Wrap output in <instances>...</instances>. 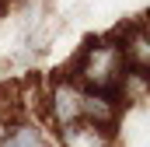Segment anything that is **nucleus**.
<instances>
[{
    "instance_id": "1",
    "label": "nucleus",
    "mask_w": 150,
    "mask_h": 147,
    "mask_svg": "<svg viewBox=\"0 0 150 147\" xmlns=\"http://www.w3.org/2000/svg\"><path fill=\"white\" fill-rule=\"evenodd\" d=\"M59 130V147H115V126H101L91 119H77Z\"/></svg>"
},
{
    "instance_id": "3",
    "label": "nucleus",
    "mask_w": 150,
    "mask_h": 147,
    "mask_svg": "<svg viewBox=\"0 0 150 147\" xmlns=\"http://www.w3.org/2000/svg\"><path fill=\"white\" fill-rule=\"evenodd\" d=\"M4 4H7V0H4Z\"/></svg>"
},
{
    "instance_id": "2",
    "label": "nucleus",
    "mask_w": 150,
    "mask_h": 147,
    "mask_svg": "<svg viewBox=\"0 0 150 147\" xmlns=\"http://www.w3.org/2000/svg\"><path fill=\"white\" fill-rule=\"evenodd\" d=\"M0 147H52V140L38 123L11 119L0 126Z\"/></svg>"
}]
</instances>
